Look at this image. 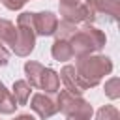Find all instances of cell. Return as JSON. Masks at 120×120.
I'll use <instances>...</instances> for the list:
<instances>
[{
  "label": "cell",
  "instance_id": "1",
  "mask_svg": "<svg viewBox=\"0 0 120 120\" xmlns=\"http://www.w3.org/2000/svg\"><path fill=\"white\" fill-rule=\"evenodd\" d=\"M75 71L79 77V82L84 90L98 86L105 75L112 71V60L103 54H86L77 58Z\"/></svg>",
  "mask_w": 120,
  "mask_h": 120
},
{
  "label": "cell",
  "instance_id": "2",
  "mask_svg": "<svg viewBox=\"0 0 120 120\" xmlns=\"http://www.w3.org/2000/svg\"><path fill=\"white\" fill-rule=\"evenodd\" d=\"M105 34L92 26L90 22H84L81 28H77V32L69 38V45H71V52L75 58H81V56H86V54H92V52H98L105 47Z\"/></svg>",
  "mask_w": 120,
  "mask_h": 120
},
{
  "label": "cell",
  "instance_id": "3",
  "mask_svg": "<svg viewBox=\"0 0 120 120\" xmlns=\"http://www.w3.org/2000/svg\"><path fill=\"white\" fill-rule=\"evenodd\" d=\"M17 38L11 51L17 56H28L36 47V30H34V13L22 11L17 17Z\"/></svg>",
  "mask_w": 120,
  "mask_h": 120
},
{
  "label": "cell",
  "instance_id": "4",
  "mask_svg": "<svg viewBox=\"0 0 120 120\" xmlns=\"http://www.w3.org/2000/svg\"><path fill=\"white\" fill-rule=\"evenodd\" d=\"M56 105H58L60 112H64L68 118H73V120H90L92 114H94L92 105L82 96L71 94L68 90H60Z\"/></svg>",
  "mask_w": 120,
  "mask_h": 120
},
{
  "label": "cell",
  "instance_id": "5",
  "mask_svg": "<svg viewBox=\"0 0 120 120\" xmlns=\"http://www.w3.org/2000/svg\"><path fill=\"white\" fill-rule=\"evenodd\" d=\"M60 15H62V21H68L71 24H79V22H94L96 17L94 13L86 8V4L79 2V4H73V6H66V4H60Z\"/></svg>",
  "mask_w": 120,
  "mask_h": 120
},
{
  "label": "cell",
  "instance_id": "6",
  "mask_svg": "<svg viewBox=\"0 0 120 120\" xmlns=\"http://www.w3.org/2000/svg\"><path fill=\"white\" fill-rule=\"evenodd\" d=\"M84 4L94 13L96 19H98V15H103L111 22L118 21V15H120V4H118V0H86Z\"/></svg>",
  "mask_w": 120,
  "mask_h": 120
},
{
  "label": "cell",
  "instance_id": "7",
  "mask_svg": "<svg viewBox=\"0 0 120 120\" xmlns=\"http://www.w3.org/2000/svg\"><path fill=\"white\" fill-rule=\"evenodd\" d=\"M30 107H32V111H34L41 120H47V118H51V116H54V114L58 112V105H56V101H54L51 96L41 94V92L32 96V99H30Z\"/></svg>",
  "mask_w": 120,
  "mask_h": 120
},
{
  "label": "cell",
  "instance_id": "8",
  "mask_svg": "<svg viewBox=\"0 0 120 120\" xmlns=\"http://www.w3.org/2000/svg\"><path fill=\"white\" fill-rule=\"evenodd\" d=\"M58 26V17L52 11H39L34 13V30L36 36H54V30Z\"/></svg>",
  "mask_w": 120,
  "mask_h": 120
},
{
  "label": "cell",
  "instance_id": "9",
  "mask_svg": "<svg viewBox=\"0 0 120 120\" xmlns=\"http://www.w3.org/2000/svg\"><path fill=\"white\" fill-rule=\"evenodd\" d=\"M58 77H60V81L64 82V86H66V90H68V92L77 94V96H81V94L84 92V88H82V86H81V82H79V77H77L75 66L66 64V66L60 69Z\"/></svg>",
  "mask_w": 120,
  "mask_h": 120
},
{
  "label": "cell",
  "instance_id": "10",
  "mask_svg": "<svg viewBox=\"0 0 120 120\" xmlns=\"http://www.w3.org/2000/svg\"><path fill=\"white\" fill-rule=\"evenodd\" d=\"M38 88L45 90L47 94H56L60 90V77H58V73L52 68H45L43 66L39 81H38Z\"/></svg>",
  "mask_w": 120,
  "mask_h": 120
},
{
  "label": "cell",
  "instance_id": "11",
  "mask_svg": "<svg viewBox=\"0 0 120 120\" xmlns=\"http://www.w3.org/2000/svg\"><path fill=\"white\" fill-rule=\"evenodd\" d=\"M51 54L54 60L58 62H68L73 58V52H71V45H69V39H54L52 47H51Z\"/></svg>",
  "mask_w": 120,
  "mask_h": 120
},
{
  "label": "cell",
  "instance_id": "12",
  "mask_svg": "<svg viewBox=\"0 0 120 120\" xmlns=\"http://www.w3.org/2000/svg\"><path fill=\"white\" fill-rule=\"evenodd\" d=\"M11 90H13L11 96L15 98V101H17L19 107L28 103V99H30V92H32V86H30L28 81H15Z\"/></svg>",
  "mask_w": 120,
  "mask_h": 120
},
{
  "label": "cell",
  "instance_id": "13",
  "mask_svg": "<svg viewBox=\"0 0 120 120\" xmlns=\"http://www.w3.org/2000/svg\"><path fill=\"white\" fill-rule=\"evenodd\" d=\"M17 101L11 96V92L6 88V84L0 81V114H11L17 109Z\"/></svg>",
  "mask_w": 120,
  "mask_h": 120
},
{
  "label": "cell",
  "instance_id": "14",
  "mask_svg": "<svg viewBox=\"0 0 120 120\" xmlns=\"http://www.w3.org/2000/svg\"><path fill=\"white\" fill-rule=\"evenodd\" d=\"M15 38H17V26L11 21L2 19V22H0V41L4 45H9V49H11L13 43H15Z\"/></svg>",
  "mask_w": 120,
  "mask_h": 120
},
{
  "label": "cell",
  "instance_id": "15",
  "mask_svg": "<svg viewBox=\"0 0 120 120\" xmlns=\"http://www.w3.org/2000/svg\"><path fill=\"white\" fill-rule=\"evenodd\" d=\"M41 69H43V64H39L36 60H28L24 64V75H26V81L30 82V86H36L38 88V81H39Z\"/></svg>",
  "mask_w": 120,
  "mask_h": 120
},
{
  "label": "cell",
  "instance_id": "16",
  "mask_svg": "<svg viewBox=\"0 0 120 120\" xmlns=\"http://www.w3.org/2000/svg\"><path fill=\"white\" fill-rule=\"evenodd\" d=\"M75 32H77V24H71L68 21H62V22H58V26L54 30V36H56V39H69Z\"/></svg>",
  "mask_w": 120,
  "mask_h": 120
},
{
  "label": "cell",
  "instance_id": "17",
  "mask_svg": "<svg viewBox=\"0 0 120 120\" xmlns=\"http://www.w3.org/2000/svg\"><path fill=\"white\" fill-rule=\"evenodd\" d=\"M96 120H120V112L114 105H103L96 112Z\"/></svg>",
  "mask_w": 120,
  "mask_h": 120
},
{
  "label": "cell",
  "instance_id": "18",
  "mask_svg": "<svg viewBox=\"0 0 120 120\" xmlns=\"http://www.w3.org/2000/svg\"><path fill=\"white\" fill-rule=\"evenodd\" d=\"M103 90H105V96H107V98L118 99V98H120V81H118V77H111L109 81H105Z\"/></svg>",
  "mask_w": 120,
  "mask_h": 120
},
{
  "label": "cell",
  "instance_id": "19",
  "mask_svg": "<svg viewBox=\"0 0 120 120\" xmlns=\"http://www.w3.org/2000/svg\"><path fill=\"white\" fill-rule=\"evenodd\" d=\"M8 9H11V11H17V9H21L24 4H26V0H0Z\"/></svg>",
  "mask_w": 120,
  "mask_h": 120
},
{
  "label": "cell",
  "instance_id": "20",
  "mask_svg": "<svg viewBox=\"0 0 120 120\" xmlns=\"http://www.w3.org/2000/svg\"><path fill=\"white\" fill-rule=\"evenodd\" d=\"M8 60H9V51H8L6 45L0 41V68H4V66L8 64Z\"/></svg>",
  "mask_w": 120,
  "mask_h": 120
},
{
  "label": "cell",
  "instance_id": "21",
  "mask_svg": "<svg viewBox=\"0 0 120 120\" xmlns=\"http://www.w3.org/2000/svg\"><path fill=\"white\" fill-rule=\"evenodd\" d=\"M13 120H36L34 116H30V114H26V112H22V114H17Z\"/></svg>",
  "mask_w": 120,
  "mask_h": 120
},
{
  "label": "cell",
  "instance_id": "22",
  "mask_svg": "<svg viewBox=\"0 0 120 120\" xmlns=\"http://www.w3.org/2000/svg\"><path fill=\"white\" fill-rule=\"evenodd\" d=\"M81 0H60V4H66V6H73V4H79Z\"/></svg>",
  "mask_w": 120,
  "mask_h": 120
},
{
  "label": "cell",
  "instance_id": "23",
  "mask_svg": "<svg viewBox=\"0 0 120 120\" xmlns=\"http://www.w3.org/2000/svg\"><path fill=\"white\" fill-rule=\"evenodd\" d=\"M68 120H73V118H68Z\"/></svg>",
  "mask_w": 120,
  "mask_h": 120
},
{
  "label": "cell",
  "instance_id": "24",
  "mask_svg": "<svg viewBox=\"0 0 120 120\" xmlns=\"http://www.w3.org/2000/svg\"><path fill=\"white\" fill-rule=\"evenodd\" d=\"M0 22H2V19H0Z\"/></svg>",
  "mask_w": 120,
  "mask_h": 120
}]
</instances>
